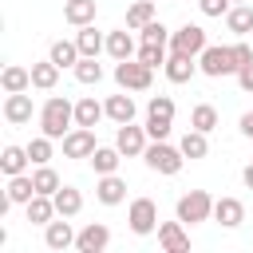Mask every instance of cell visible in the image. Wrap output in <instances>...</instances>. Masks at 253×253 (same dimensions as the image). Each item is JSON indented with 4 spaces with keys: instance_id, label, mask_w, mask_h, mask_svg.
<instances>
[{
    "instance_id": "obj_1",
    "label": "cell",
    "mask_w": 253,
    "mask_h": 253,
    "mask_svg": "<svg viewBox=\"0 0 253 253\" xmlns=\"http://www.w3.org/2000/svg\"><path fill=\"white\" fill-rule=\"evenodd\" d=\"M71 123H75V107H71L63 95H51V99L43 103V111H40V130H43L47 138H63V134L71 130Z\"/></svg>"
},
{
    "instance_id": "obj_2",
    "label": "cell",
    "mask_w": 253,
    "mask_h": 253,
    "mask_svg": "<svg viewBox=\"0 0 253 253\" xmlns=\"http://www.w3.org/2000/svg\"><path fill=\"white\" fill-rule=\"evenodd\" d=\"M142 158H146V166L154 170V174H178L182 170V162H186V154H182V146H170L166 138H154L146 150H142Z\"/></svg>"
},
{
    "instance_id": "obj_3",
    "label": "cell",
    "mask_w": 253,
    "mask_h": 253,
    "mask_svg": "<svg viewBox=\"0 0 253 253\" xmlns=\"http://www.w3.org/2000/svg\"><path fill=\"white\" fill-rule=\"evenodd\" d=\"M198 67H202V75H210V79H221V75H237V55H233V47H221V43H206V51L198 55Z\"/></svg>"
},
{
    "instance_id": "obj_4",
    "label": "cell",
    "mask_w": 253,
    "mask_h": 253,
    "mask_svg": "<svg viewBox=\"0 0 253 253\" xmlns=\"http://www.w3.org/2000/svg\"><path fill=\"white\" fill-rule=\"evenodd\" d=\"M115 83H119L123 91H146V87L154 83V67H146L138 55H134V59H119V63H115Z\"/></svg>"
},
{
    "instance_id": "obj_5",
    "label": "cell",
    "mask_w": 253,
    "mask_h": 253,
    "mask_svg": "<svg viewBox=\"0 0 253 253\" xmlns=\"http://www.w3.org/2000/svg\"><path fill=\"white\" fill-rule=\"evenodd\" d=\"M174 126V99L170 95H154L146 103V134L150 138H166Z\"/></svg>"
},
{
    "instance_id": "obj_6",
    "label": "cell",
    "mask_w": 253,
    "mask_h": 253,
    "mask_svg": "<svg viewBox=\"0 0 253 253\" xmlns=\"http://www.w3.org/2000/svg\"><path fill=\"white\" fill-rule=\"evenodd\" d=\"M174 210H178V221L198 225V221H210V217H213V198H210L206 190H190V194L178 198Z\"/></svg>"
},
{
    "instance_id": "obj_7",
    "label": "cell",
    "mask_w": 253,
    "mask_h": 253,
    "mask_svg": "<svg viewBox=\"0 0 253 253\" xmlns=\"http://www.w3.org/2000/svg\"><path fill=\"white\" fill-rule=\"evenodd\" d=\"M126 221H130V233H138V237L154 233L158 229V206H154V198H134L130 210H126Z\"/></svg>"
},
{
    "instance_id": "obj_8",
    "label": "cell",
    "mask_w": 253,
    "mask_h": 253,
    "mask_svg": "<svg viewBox=\"0 0 253 253\" xmlns=\"http://www.w3.org/2000/svg\"><path fill=\"white\" fill-rule=\"evenodd\" d=\"M206 43H210V40H206V28H202V24H182V28L170 36V51H182V55H194V59L206 51Z\"/></svg>"
},
{
    "instance_id": "obj_9",
    "label": "cell",
    "mask_w": 253,
    "mask_h": 253,
    "mask_svg": "<svg viewBox=\"0 0 253 253\" xmlns=\"http://www.w3.org/2000/svg\"><path fill=\"white\" fill-rule=\"evenodd\" d=\"M111 245V229L103 225V221H91V225H83L79 233H75V249L79 253H103Z\"/></svg>"
},
{
    "instance_id": "obj_10",
    "label": "cell",
    "mask_w": 253,
    "mask_h": 253,
    "mask_svg": "<svg viewBox=\"0 0 253 253\" xmlns=\"http://www.w3.org/2000/svg\"><path fill=\"white\" fill-rule=\"evenodd\" d=\"M115 146L126 154V158H138L150 142H146V126H134V123H123L119 134H115Z\"/></svg>"
},
{
    "instance_id": "obj_11",
    "label": "cell",
    "mask_w": 253,
    "mask_h": 253,
    "mask_svg": "<svg viewBox=\"0 0 253 253\" xmlns=\"http://www.w3.org/2000/svg\"><path fill=\"white\" fill-rule=\"evenodd\" d=\"M63 154L67 158H91L95 154V130L91 126H75L63 134Z\"/></svg>"
},
{
    "instance_id": "obj_12",
    "label": "cell",
    "mask_w": 253,
    "mask_h": 253,
    "mask_svg": "<svg viewBox=\"0 0 253 253\" xmlns=\"http://www.w3.org/2000/svg\"><path fill=\"white\" fill-rule=\"evenodd\" d=\"M213 221H217L221 229H237V225L245 221L241 198H213Z\"/></svg>"
},
{
    "instance_id": "obj_13",
    "label": "cell",
    "mask_w": 253,
    "mask_h": 253,
    "mask_svg": "<svg viewBox=\"0 0 253 253\" xmlns=\"http://www.w3.org/2000/svg\"><path fill=\"white\" fill-rule=\"evenodd\" d=\"M43 245L55 249V253L71 249V245H75V229H71V221H67V217H59V221L51 217V221L43 225Z\"/></svg>"
},
{
    "instance_id": "obj_14",
    "label": "cell",
    "mask_w": 253,
    "mask_h": 253,
    "mask_svg": "<svg viewBox=\"0 0 253 253\" xmlns=\"http://www.w3.org/2000/svg\"><path fill=\"white\" fill-rule=\"evenodd\" d=\"M158 245H162L166 253H186V249H190L186 221H162V225H158Z\"/></svg>"
},
{
    "instance_id": "obj_15",
    "label": "cell",
    "mask_w": 253,
    "mask_h": 253,
    "mask_svg": "<svg viewBox=\"0 0 253 253\" xmlns=\"http://www.w3.org/2000/svg\"><path fill=\"white\" fill-rule=\"evenodd\" d=\"M162 71H166V79H170V83H190L202 67H198V59H194V55L170 51V59H166V67H162Z\"/></svg>"
},
{
    "instance_id": "obj_16",
    "label": "cell",
    "mask_w": 253,
    "mask_h": 253,
    "mask_svg": "<svg viewBox=\"0 0 253 253\" xmlns=\"http://www.w3.org/2000/svg\"><path fill=\"white\" fill-rule=\"evenodd\" d=\"M4 119H8L12 126L32 123V95H28V91H12V95L4 99Z\"/></svg>"
},
{
    "instance_id": "obj_17",
    "label": "cell",
    "mask_w": 253,
    "mask_h": 253,
    "mask_svg": "<svg viewBox=\"0 0 253 253\" xmlns=\"http://www.w3.org/2000/svg\"><path fill=\"white\" fill-rule=\"evenodd\" d=\"M95 198H99L103 206H119V202L126 198V182H123L119 174H99V182H95Z\"/></svg>"
},
{
    "instance_id": "obj_18",
    "label": "cell",
    "mask_w": 253,
    "mask_h": 253,
    "mask_svg": "<svg viewBox=\"0 0 253 253\" xmlns=\"http://www.w3.org/2000/svg\"><path fill=\"white\" fill-rule=\"evenodd\" d=\"M107 55L119 63V59H134V36H130V28H115V32H107Z\"/></svg>"
},
{
    "instance_id": "obj_19",
    "label": "cell",
    "mask_w": 253,
    "mask_h": 253,
    "mask_svg": "<svg viewBox=\"0 0 253 253\" xmlns=\"http://www.w3.org/2000/svg\"><path fill=\"white\" fill-rule=\"evenodd\" d=\"M36 198V178L32 174H12L8 178V202L12 206H28Z\"/></svg>"
},
{
    "instance_id": "obj_20",
    "label": "cell",
    "mask_w": 253,
    "mask_h": 253,
    "mask_svg": "<svg viewBox=\"0 0 253 253\" xmlns=\"http://www.w3.org/2000/svg\"><path fill=\"white\" fill-rule=\"evenodd\" d=\"M24 210H28V221H32V225H47L51 217H59V213H55V198H51V194H36Z\"/></svg>"
},
{
    "instance_id": "obj_21",
    "label": "cell",
    "mask_w": 253,
    "mask_h": 253,
    "mask_svg": "<svg viewBox=\"0 0 253 253\" xmlns=\"http://www.w3.org/2000/svg\"><path fill=\"white\" fill-rule=\"evenodd\" d=\"M0 87H4V95H12V91H28V87H32V67L8 63L4 75H0Z\"/></svg>"
},
{
    "instance_id": "obj_22",
    "label": "cell",
    "mask_w": 253,
    "mask_h": 253,
    "mask_svg": "<svg viewBox=\"0 0 253 253\" xmlns=\"http://www.w3.org/2000/svg\"><path fill=\"white\" fill-rule=\"evenodd\" d=\"M28 162H32L28 146H4V150H0V170H4L8 178H12V174H24Z\"/></svg>"
},
{
    "instance_id": "obj_23",
    "label": "cell",
    "mask_w": 253,
    "mask_h": 253,
    "mask_svg": "<svg viewBox=\"0 0 253 253\" xmlns=\"http://www.w3.org/2000/svg\"><path fill=\"white\" fill-rule=\"evenodd\" d=\"M51 198H55V213H59V217H75V213L83 210V194H79L75 186H59Z\"/></svg>"
},
{
    "instance_id": "obj_24",
    "label": "cell",
    "mask_w": 253,
    "mask_h": 253,
    "mask_svg": "<svg viewBox=\"0 0 253 253\" xmlns=\"http://www.w3.org/2000/svg\"><path fill=\"white\" fill-rule=\"evenodd\" d=\"M63 20H67L71 28L95 24V0H67V4H63Z\"/></svg>"
},
{
    "instance_id": "obj_25",
    "label": "cell",
    "mask_w": 253,
    "mask_h": 253,
    "mask_svg": "<svg viewBox=\"0 0 253 253\" xmlns=\"http://www.w3.org/2000/svg\"><path fill=\"white\" fill-rule=\"evenodd\" d=\"M75 43H79V55H99V51H107V36H99L95 24H83V28L75 32Z\"/></svg>"
},
{
    "instance_id": "obj_26",
    "label": "cell",
    "mask_w": 253,
    "mask_h": 253,
    "mask_svg": "<svg viewBox=\"0 0 253 253\" xmlns=\"http://www.w3.org/2000/svg\"><path fill=\"white\" fill-rule=\"evenodd\" d=\"M59 63L55 59H43V63H32V87H40V91H51L55 83H59Z\"/></svg>"
},
{
    "instance_id": "obj_27",
    "label": "cell",
    "mask_w": 253,
    "mask_h": 253,
    "mask_svg": "<svg viewBox=\"0 0 253 253\" xmlns=\"http://www.w3.org/2000/svg\"><path fill=\"white\" fill-rule=\"evenodd\" d=\"M103 107H107V119L111 123H119V126L123 123H134V99L130 95H111Z\"/></svg>"
},
{
    "instance_id": "obj_28",
    "label": "cell",
    "mask_w": 253,
    "mask_h": 253,
    "mask_svg": "<svg viewBox=\"0 0 253 253\" xmlns=\"http://www.w3.org/2000/svg\"><path fill=\"white\" fill-rule=\"evenodd\" d=\"M119 162H123V150L119 146H95V154H91V170L95 174H115Z\"/></svg>"
},
{
    "instance_id": "obj_29",
    "label": "cell",
    "mask_w": 253,
    "mask_h": 253,
    "mask_svg": "<svg viewBox=\"0 0 253 253\" xmlns=\"http://www.w3.org/2000/svg\"><path fill=\"white\" fill-rule=\"evenodd\" d=\"M225 28H229L233 36H249V32H253V8H249V4H233V8L225 12Z\"/></svg>"
},
{
    "instance_id": "obj_30",
    "label": "cell",
    "mask_w": 253,
    "mask_h": 253,
    "mask_svg": "<svg viewBox=\"0 0 253 253\" xmlns=\"http://www.w3.org/2000/svg\"><path fill=\"white\" fill-rule=\"evenodd\" d=\"M103 115H107V107H103V103H95L91 95L75 103V126H91V130H95V123H99Z\"/></svg>"
},
{
    "instance_id": "obj_31",
    "label": "cell",
    "mask_w": 253,
    "mask_h": 253,
    "mask_svg": "<svg viewBox=\"0 0 253 253\" xmlns=\"http://www.w3.org/2000/svg\"><path fill=\"white\" fill-rule=\"evenodd\" d=\"M178 146H182V154H186L190 162H198V158H206V154H210V142H206V130H194V126H190V130L182 134V142H178Z\"/></svg>"
},
{
    "instance_id": "obj_32",
    "label": "cell",
    "mask_w": 253,
    "mask_h": 253,
    "mask_svg": "<svg viewBox=\"0 0 253 253\" xmlns=\"http://www.w3.org/2000/svg\"><path fill=\"white\" fill-rule=\"evenodd\" d=\"M47 59H55L59 67H75L83 55H79V43H75V40H55L51 51H47Z\"/></svg>"
},
{
    "instance_id": "obj_33",
    "label": "cell",
    "mask_w": 253,
    "mask_h": 253,
    "mask_svg": "<svg viewBox=\"0 0 253 253\" xmlns=\"http://www.w3.org/2000/svg\"><path fill=\"white\" fill-rule=\"evenodd\" d=\"M150 20H154V0H134V4L126 8V28H130V32H142Z\"/></svg>"
},
{
    "instance_id": "obj_34",
    "label": "cell",
    "mask_w": 253,
    "mask_h": 253,
    "mask_svg": "<svg viewBox=\"0 0 253 253\" xmlns=\"http://www.w3.org/2000/svg\"><path fill=\"white\" fill-rule=\"evenodd\" d=\"M190 126H194V130H206V134H210V130L217 126V107H213V103H198V107L190 111Z\"/></svg>"
},
{
    "instance_id": "obj_35",
    "label": "cell",
    "mask_w": 253,
    "mask_h": 253,
    "mask_svg": "<svg viewBox=\"0 0 253 253\" xmlns=\"http://www.w3.org/2000/svg\"><path fill=\"white\" fill-rule=\"evenodd\" d=\"M71 71H75V79H79V83H87V87H95V83L103 79V63H95V55H83Z\"/></svg>"
},
{
    "instance_id": "obj_36",
    "label": "cell",
    "mask_w": 253,
    "mask_h": 253,
    "mask_svg": "<svg viewBox=\"0 0 253 253\" xmlns=\"http://www.w3.org/2000/svg\"><path fill=\"white\" fill-rule=\"evenodd\" d=\"M32 178H36V194H55V190L63 186V182H59V174H55L47 162H43V166H36V174H32Z\"/></svg>"
},
{
    "instance_id": "obj_37",
    "label": "cell",
    "mask_w": 253,
    "mask_h": 253,
    "mask_svg": "<svg viewBox=\"0 0 253 253\" xmlns=\"http://www.w3.org/2000/svg\"><path fill=\"white\" fill-rule=\"evenodd\" d=\"M138 59H142L146 67H166L170 55H166V43H142V47H138Z\"/></svg>"
},
{
    "instance_id": "obj_38",
    "label": "cell",
    "mask_w": 253,
    "mask_h": 253,
    "mask_svg": "<svg viewBox=\"0 0 253 253\" xmlns=\"http://www.w3.org/2000/svg\"><path fill=\"white\" fill-rule=\"evenodd\" d=\"M51 142H55V138H47V134H40V138H32V142H28L32 166H43V162H51Z\"/></svg>"
},
{
    "instance_id": "obj_39",
    "label": "cell",
    "mask_w": 253,
    "mask_h": 253,
    "mask_svg": "<svg viewBox=\"0 0 253 253\" xmlns=\"http://www.w3.org/2000/svg\"><path fill=\"white\" fill-rule=\"evenodd\" d=\"M170 36H174V32H166L162 20H150V24L142 28V43H166V47H170Z\"/></svg>"
},
{
    "instance_id": "obj_40",
    "label": "cell",
    "mask_w": 253,
    "mask_h": 253,
    "mask_svg": "<svg viewBox=\"0 0 253 253\" xmlns=\"http://www.w3.org/2000/svg\"><path fill=\"white\" fill-rule=\"evenodd\" d=\"M198 8H202V16H225L233 8V0H198Z\"/></svg>"
},
{
    "instance_id": "obj_41",
    "label": "cell",
    "mask_w": 253,
    "mask_h": 253,
    "mask_svg": "<svg viewBox=\"0 0 253 253\" xmlns=\"http://www.w3.org/2000/svg\"><path fill=\"white\" fill-rule=\"evenodd\" d=\"M233 55H237V63H241V67H249V63H253V47H249V43H233ZM241 67H237V71H241Z\"/></svg>"
},
{
    "instance_id": "obj_42",
    "label": "cell",
    "mask_w": 253,
    "mask_h": 253,
    "mask_svg": "<svg viewBox=\"0 0 253 253\" xmlns=\"http://www.w3.org/2000/svg\"><path fill=\"white\" fill-rule=\"evenodd\" d=\"M237 87H241V91H249V95H253V63H249V67H241V71H237Z\"/></svg>"
},
{
    "instance_id": "obj_43",
    "label": "cell",
    "mask_w": 253,
    "mask_h": 253,
    "mask_svg": "<svg viewBox=\"0 0 253 253\" xmlns=\"http://www.w3.org/2000/svg\"><path fill=\"white\" fill-rule=\"evenodd\" d=\"M237 126H241V134H245V138H253V111H245Z\"/></svg>"
},
{
    "instance_id": "obj_44",
    "label": "cell",
    "mask_w": 253,
    "mask_h": 253,
    "mask_svg": "<svg viewBox=\"0 0 253 253\" xmlns=\"http://www.w3.org/2000/svg\"><path fill=\"white\" fill-rule=\"evenodd\" d=\"M241 182H245V190H253V162L241 170Z\"/></svg>"
},
{
    "instance_id": "obj_45",
    "label": "cell",
    "mask_w": 253,
    "mask_h": 253,
    "mask_svg": "<svg viewBox=\"0 0 253 253\" xmlns=\"http://www.w3.org/2000/svg\"><path fill=\"white\" fill-rule=\"evenodd\" d=\"M233 4H249V0H233Z\"/></svg>"
}]
</instances>
